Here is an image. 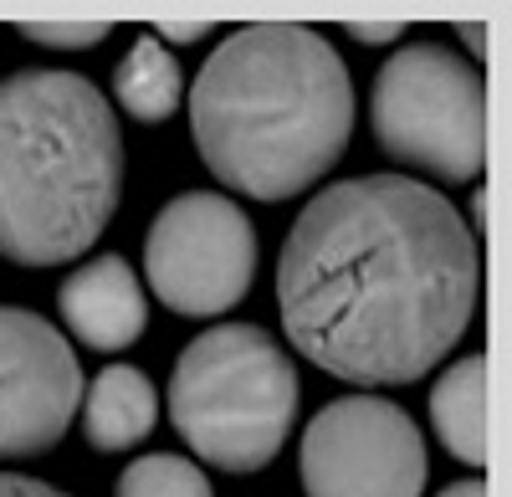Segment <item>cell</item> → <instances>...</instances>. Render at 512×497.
Listing matches in <instances>:
<instances>
[{
  "mask_svg": "<svg viewBox=\"0 0 512 497\" xmlns=\"http://www.w3.org/2000/svg\"><path fill=\"white\" fill-rule=\"evenodd\" d=\"M431 426L461 467H487V354L456 359L431 390Z\"/></svg>",
  "mask_w": 512,
  "mask_h": 497,
  "instance_id": "obj_11",
  "label": "cell"
},
{
  "mask_svg": "<svg viewBox=\"0 0 512 497\" xmlns=\"http://www.w3.org/2000/svg\"><path fill=\"white\" fill-rule=\"evenodd\" d=\"M349 36L354 41H369V47H390V41L405 36V21H354Z\"/></svg>",
  "mask_w": 512,
  "mask_h": 497,
  "instance_id": "obj_17",
  "label": "cell"
},
{
  "mask_svg": "<svg viewBox=\"0 0 512 497\" xmlns=\"http://www.w3.org/2000/svg\"><path fill=\"white\" fill-rule=\"evenodd\" d=\"M297 472L308 497H420L425 436L384 395H338L303 431Z\"/></svg>",
  "mask_w": 512,
  "mask_h": 497,
  "instance_id": "obj_7",
  "label": "cell"
},
{
  "mask_svg": "<svg viewBox=\"0 0 512 497\" xmlns=\"http://www.w3.org/2000/svg\"><path fill=\"white\" fill-rule=\"evenodd\" d=\"M0 497H72V492L41 482V477H26V472H0Z\"/></svg>",
  "mask_w": 512,
  "mask_h": 497,
  "instance_id": "obj_16",
  "label": "cell"
},
{
  "mask_svg": "<svg viewBox=\"0 0 512 497\" xmlns=\"http://www.w3.org/2000/svg\"><path fill=\"white\" fill-rule=\"evenodd\" d=\"M123 195V134L93 77L26 67L0 77V257L62 267L93 241Z\"/></svg>",
  "mask_w": 512,
  "mask_h": 497,
  "instance_id": "obj_3",
  "label": "cell"
},
{
  "mask_svg": "<svg viewBox=\"0 0 512 497\" xmlns=\"http://www.w3.org/2000/svg\"><path fill=\"white\" fill-rule=\"evenodd\" d=\"M441 497H487V482L472 472V477H461V482H451V487H441Z\"/></svg>",
  "mask_w": 512,
  "mask_h": 497,
  "instance_id": "obj_19",
  "label": "cell"
},
{
  "mask_svg": "<svg viewBox=\"0 0 512 497\" xmlns=\"http://www.w3.org/2000/svg\"><path fill=\"white\" fill-rule=\"evenodd\" d=\"M113 98H118V108L128 118H139V123L175 118L180 103H185V67H180V57L144 31L113 67Z\"/></svg>",
  "mask_w": 512,
  "mask_h": 497,
  "instance_id": "obj_12",
  "label": "cell"
},
{
  "mask_svg": "<svg viewBox=\"0 0 512 497\" xmlns=\"http://www.w3.org/2000/svg\"><path fill=\"white\" fill-rule=\"evenodd\" d=\"M369 123L405 170L472 185L487 170V82L461 52L410 41L374 72Z\"/></svg>",
  "mask_w": 512,
  "mask_h": 497,
  "instance_id": "obj_5",
  "label": "cell"
},
{
  "mask_svg": "<svg viewBox=\"0 0 512 497\" xmlns=\"http://www.w3.org/2000/svg\"><path fill=\"white\" fill-rule=\"evenodd\" d=\"M456 31H461L466 47H472V57H477V62H487V57H492V47H487V41H492V26H487V21H461Z\"/></svg>",
  "mask_w": 512,
  "mask_h": 497,
  "instance_id": "obj_18",
  "label": "cell"
},
{
  "mask_svg": "<svg viewBox=\"0 0 512 497\" xmlns=\"http://www.w3.org/2000/svg\"><path fill=\"white\" fill-rule=\"evenodd\" d=\"M82 405V364L62 328L0 303V462L52 451Z\"/></svg>",
  "mask_w": 512,
  "mask_h": 497,
  "instance_id": "obj_8",
  "label": "cell"
},
{
  "mask_svg": "<svg viewBox=\"0 0 512 497\" xmlns=\"http://www.w3.org/2000/svg\"><path fill=\"white\" fill-rule=\"evenodd\" d=\"M113 497H216V487L195 462L175 457V451H154L118 472Z\"/></svg>",
  "mask_w": 512,
  "mask_h": 497,
  "instance_id": "obj_13",
  "label": "cell"
},
{
  "mask_svg": "<svg viewBox=\"0 0 512 497\" xmlns=\"http://www.w3.org/2000/svg\"><path fill=\"white\" fill-rule=\"evenodd\" d=\"M210 31H216L210 21H159L149 36H154V41H164V47L175 52V47H190V41H205Z\"/></svg>",
  "mask_w": 512,
  "mask_h": 497,
  "instance_id": "obj_15",
  "label": "cell"
},
{
  "mask_svg": "<svg viewBox=\"0 0 512 497\" xmlns=\"http://www.w3.org/2000/svg\"><path fill=\"white\" fill-rule=\"evenodd\" d=\"M149 293L185 318H221L251 293L256 226L236 200L185 190L164 205L144 241Z\"/></svg>",
  "mask_w": 512,
  "mask_h": 497,
  "instance_id": "obj_6",
  "label": "cell"
},
{
  "mask_svg": "<svg viewBox=\"0 0 512 497\" xmlns=\"http://www.w3.org/2000/svg\"><path fill=\"white\" fill-rule=\"evenodd\" d=\"M108 21H21V36L52 52H88L98 41H108Z\"/></svg>",
  "mask_w": 512,
  "mask_h": 497,
  "instance_id": "obj_14",
  "label": "cell"
},
{
  "mask_svg": "<svg viewBox=\"0 0 512 497\" xmlns=\"http://www.w3.org/2000/svg\"><path fill=\"white\" fill-rule=\"evenodd\" d=\"M82 436L93 451H134L139 441H149L154 421H159V395L149 385L144 369L134 364H108L103 375H93V385H82Z\"/></svg>",
  "mask_w": 512,
  "mask_h": 497,
  "instance_id": "obj_10",
  "label": "cell"
},
{
  "mask_svg": "<svg viewBox=\"0 0 512 497\" xmlns=\"http://www.w3.org/2000/svg\"><path fill=\"white\" fill-rule=\"evenodd\" d=\"M190 134L226 190L251 200L303 195L349 149V62L313 26H236L190 82Z\"/></svg>",
  "mask_w": 512,
  "mask_h": 497,
  "instance_id": "obj_2",
  "label": "cell"
},
{
  "mask_svg": "<svg viewBox=\"0 0 512 497\" xmlns=\"http://www.w3.org/2000/svg\"><path fill=\"white\" fill-rule=\"evenodd\" d=\"M297 369L256 323H216L185 344L169 375V421L200 462L221 472H262L297 421Z\"/></svg>",
  "mask_w": 512,
  "mask_h": 497,
  "instance_id": "obj_4",
  "label": "cell"
},
{
  "mask_svg": "<svg viewBox=\"0 0 512 497\" xmlns=\"http://www.w3.org/2000/svg\"><path fill=\"white\" fill-rule=\"evenodd\" d=\"M482 298L461 211L410 175L338 180L308 200L277 257L282 334L323 375L415 385L456 349Z\"/></svg>",
  "mask_w": 512,
  "mask_h": 497,
  "instance_id": "obj_1",
  "label": "cell"
},
{
  "mask_svg": "<svg viewBox=\"0 0 512 497\" xmlns=\"http://www.w3.org/2000/svg\"><path fill=\"white\" fill-rule=\"evenodd\" d=\"M57 308H62V323L77 344L88 349H128L144 339L149 328V298H144V282L139 272L128 267V257L118 252H103V257H88L77 272H67L62 293H57Z\"/></svg>",
  "mask_w": 512,
  "mask_h": 497,
  "instance_id": "obj_9",
  "label": "cell"
}]
</instances>
